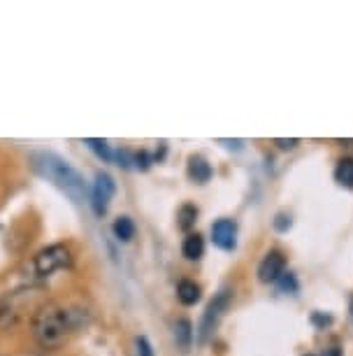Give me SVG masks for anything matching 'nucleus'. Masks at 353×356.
<instances>
[{
    "mask_svg": "<svg viewBox=\"0 0 353 356\" xmlns=\"http://www.w3.org/2000/svg\"><path fill=\"white\" fill-rule=\"evenodd\" d=\"M351 317H353V298H351Z\"/></svg>",
    "mask_w": 353,
    "mask_h": 356,
    "instance_id": "obj_23",
    "label": "nucleus"
},
{
    "mask_svg": "<svg viewBox=\"0 0 353 356\" xmlns=\"http://www.w3.org/2000/svg\"><path fill=\"white\" fill-rule=\"evenodd\" d=\"M112 231H114V238L121 240V243H130L135 238V224H132L130 217H119L114 226H112Z\"/></svg>",
    "mask_w": 353,
    "mask_h": 356,
    "instance_id": "obj_14",
    "label": "nucleus"
},
{
    "mask_svg": "<svg viewBox=\"0 0 353 356\" xmlns=\"http://www.w3.org/2000/svg\"><path fill=\"white\" fill-rule=\"evenodd\" d=\"M196 221H198V207L196 205H191V203H186L179 207V212H177V226L182 228V231L189 233L193 226H196Z\"/></svg>",
    "mask_w": 353,
    "mask_h": 356,
    "instance_id": "obj_13",
    "label": "nucleus"
},
{
    "mask_svg": "<svg viewBox=\"0 0 353 356\" xmlns=\"http://www.w3.org/2000/svg\"><path fill=\"white\" fill-rule=\"evenodd\" d=\"M275 228H277V231H289V228H291V217H289V214H277V219H275Z\"/></svg>",
    "mask_w": 353,
    "mask_h": 356,
    "instance_id": "obj_18",
    "label": "nucleus"
},
{
    "mask_svg": "<svg viewBox=\"0 0 353 356\" xmlns=\"http://www.w3.org/2000/svg\"><path fill=\"white\" fill-rule=\"evenodd\" d=\"M212 243H214L218 250L223 252H232L237 247V224L235 219H218L212 224Z\"/></svg>",
    "mask_w": 353,
    "mask_h": 356,
    "instance_id": "obj_7",
    "label": "nucleus"
},
{
    "mask_svg": "<svg viewBox=\"0 0 353 356\" xmlns=\"http://www.w3.org/2000/svg\"><path fill=\"white\" fill-rule=\"evenodd\" d=\"M335 179L339 186H344V189H353V159L351 156H344L337 161Z\"/></svg>",
    "mask_w": 353,
    "mask_h": 356,
    "instance_id": "obj_12",
    "label": "nucleus"
},
{
    "mask_svg": "<svg viewBox=\"0 0 353 356\" xmlns=\"http://www.w3.org/2000/svg\"><path fill=\"white\" fill-rule=\"evenodd\" d=\"M114 191H117V184H114V179H112V175L96 172V182H93V189H91V207L98 217H103V214L107 212Z\"/></svg>",
    "mask_w": 353,
    "mask_h": 356,
    "instance_id": "obj_5",
    "label": "nucleus"
},
{
    "mask_svg": "<svg viewBox=\"0 0 353 356\" xmlns=\"http://www.w3.org/2000/svg\"><path fill=\"white\" fill-rule=\"evenodd\" d=\"M275 145H279V149H295L300 140H275Z\"/></svg>",
    "mask_w": 353,
    "mask_h": 356,
    "instance_id": "obj_21",
    "label": "nucleus"
},
{
    "mask_svg": "<svg viewBox=\"0 0 353 356\" xmlns=\"http://www.w3.org/2000/svg\"><path fill=\"white\" fill-rule=\"evenodd\" d=\"M82 312L72 310V307H63L58 303H46L33 314L31 328L33 338L46 349H54L63 345L70 338V333H75L82 326Z\"/></svg>",
    "mask_w": 353,
    "mask_h": 356,
    "instance_id": "obj_1",
    "label": "nucleus"
},
{
    "mask_svg": "<svg viewBox=\"0 0 353 356\" xmlns=\"http://www.w3.org/2000/svg\"><path fill=\"white\" fill-rule=\"evenodd\" d=\"M311 321H314V324L318 326V328H325L328 324H332V317L330 314H321V312H314L311 314Z\"/></svg>",
    "mask_w": 353,
    "mask_h": 356,
    "instance_id": "obj_19",
    "label": "nucleus"
},
{
    "mask_svg": "<svg viewBox=\"0 0 353 356\" xmlns=\"http://www.w3.org/2000/svg\"><path fill=\"white\" fill-rule=\"evenodd\" d=\"M200 296H203V289L193 280H182L177 284V298L182 305H196L200 300Z\"/></svg>",
    "mask_w": 353,
    "mask_h": 356,
    "instance_id": "obj_10",
    "label": "nucleus"
},
{
    "mask_svg": "<svg viewBox=\"0 0 353 356\" xmlns=\"http://www.w3.org/2000/svg\"><path fill=\"white\" fill-rule=\"evenodd\" d=\"M135 347H137V356H154V349H151V342L146 340V335H137Z\"/></svg>",
    "mask_w": 353,
    "mask_h": 356,
    "instance_id": "obj_17",
    "label": "nucleus"
},
{
    "mask_svg": "<svg viewBox=\"0 0 353 356\" xmlns=\"http://www.w3.org/2000/svg\"><path fill=\"white\" fill-rule=\"evenodd\" d=\"M132 163H137V168H142V170H146V168H149V154H146V152L135 154V161H132Z\"/></svg>",
    "mask_w": 353,
    "mask_h": 356,
    "instance_id": "obj_20",
    "label": "nucleus"
},
{
    "mask_svg": "<svg viewBox=\"0 0 353 356\" xmlns=\"http://www.w3.org/2000/svg\"><path fill=\"white\" fill-rule=\"evenodd\" d=\"M182 254L189 261H200L205 254V240L200 233H189L182 243Z\"/></svg>",
    "mask_w": 353,
    "mask_h": 356,
    "instance_id": "obj_11",
    "label": "nucleus"
},
{
    "mask_svg": "<svg viewBox=\"0 0 353 356\" xmlns=\"http://www.w3.org/2000/svg\"><path fill=\"white\" fill-rule=\"evenodd\" d=\"M212 165L207 163L205 156H191L189 159V177L193 179L196 184H205L212 179Z\"/></svg>",
    "mask_w": 353,
    "mask_h": 356,
    "instance_id": "obj_8",
    "label": "nucleus"
},
{
    "mask_svg": "<svg viewBox=\"0 0 353 356\" xmlns=\"http://www.w3.org/2000/svg\"><path fill=\"white\" fill-rule=\"evenodd\" d=\"M31 168L46 182L56 184L63 193L75 200V203H84L86 200V182L68 161L61 159L58 154L51 152H35L31 156Z\"/></svg>",
    "mask_w": 353,
    "mask_h": 356,
    "instance_id": "obj_2",
    "label": "nucleus"
},
{
    "mask_svg": "<svg viewBox=\"0 0 353 356\" xmlns=\"http://www.w3.org/2000/svg\"><path fill=\"white\" fill-rule=\"evenodd\" d=\"M230 303H232V291L228 286H223L221 291L212 298V303L207 305V310H205L203 319H200V324H198V331H196V340H198L200 347L207 345V342L212 340V335L216 333V328H218V324H221L223 314L230 307Z\"/></svg>",
    "mask_w": 353,
    "mask_h": 356,
    "instance_id": "obj_3",
    "label": "nucleus"
},
{
    "mask_svg": "<svg viewBox=\"0 0 353 356\" xmlns=\"http://www.w3.org/2000/svg\"><path fill=\"white\" fill-rule=\"evenodd\" d=\"M286 273V257L284 252L279 250H270L263 257L261 266H258V280L263 284H277L282 280V275Z\"/></svg>",
    "mask_w": 353,
    "mask_h": 356,
    "instance_id": "obj_6",
    "label": "nucleus"
},
{
    "mask_svg": "<svg viewBox=\"0 0 353 356\" xmlns=\"http://www.w3.org/2000/svg\"><path fill=\"white\" fill-rule=\"evenodd\" d=\"M323 356H342V352H339L337 347H332V349H325Z\"/></svg>",
    "mask_w": 353,
    "mask_h": 356,
    "instance_id": "obj_22",
    "label": "nucleus"
},
{
    "mask_svg": "<svg viewBox=\"0 0 353 356\" xmlns=\"http://www.w3.org/2000/svg\"><path fill=\"white\" fill-rule=\"evenodd\" d=\"M86 145H89L91 149L96 152L103 161H112V159H114V152L110 149L107 140H93V138H91V140H86Z\"/></svg>",
    "mask_w": 353,
    "mask_h": 356,
    "instance_id": "obj_15",
    "label": "nucleus"
},
{
    "mask_svg": "<svg viewBox=\"0 0 353 356\" xmlns=\"http://www.w3.org/2000/svg\"><path fill=\"white\" fill-rule=\"evenodd\" d=\"M72 264V252L68 245H49L40 250L33 259V268H35L37 277H49L56 270H63Z\"/></svg>",
    "mask_w": 353,
    "mask_h": 356,
    "instance_id": "obj_4",
    "label": "nucleus"
},
{
    "mask_svg": "<svg viewBox=\"0 0 353 356\" xmlns=\"http://www.w3.org/2000/svg\"><path fill=\"white\" fill-rule=\"evenodd\" d=\"M277 284H279V289H282V291H289V293H295L298 291V280H295V275H293V273H284L282 280H279Z\"/></svg>",
    "mask_w": 353,
    "mask_h": 356,
    "instance_id": "obj_16",
    "label": "nucleus"
},
{
    "mask_svg": "<svg viewBox=\"0 0 353 356\" xmlns=\"http://www.w3.org/2000/svg\"><path fill=\"white\" fill-rule=\"evenodd\" d=\"M172 333H175V345L182 349V352H189L193 345V326L189 319H177L175 326H172Z\"/></svg>",
    "mask_w": 353,
    "mask_h": 356,
    "instance_id": "obj_9",
    "label": "nucleus"
}]
</instances>
